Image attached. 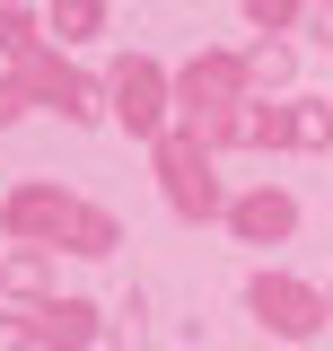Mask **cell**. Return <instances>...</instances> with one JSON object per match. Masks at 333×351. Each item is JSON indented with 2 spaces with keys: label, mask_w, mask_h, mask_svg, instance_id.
I'll use <instances>...</instances> for the list:
<instances>
[{
  "label": "cell",
  "mask_w": 333,
  "mask_h": 351,
  "mask_svg": "<svg viewBox=\"0 0 333 351\" xmlns=\"http://www.w3.org/2000/svg\"><path fill=\"white\" fill-rule=\"evenodd\" d=\"M254 307H263V316H272L281 334H298V325H316V316H307V299H298L290 281H254Z\"/></svg>",
  "instance_id": "1"
},
{
  "label": "cell",
  "mask_w": 333,
  "mask_h": 351,
  "mask_svg": "<svg viewBox=\"0 0 333 351\" xmlns=\"http://www.w3.org/2000/svg\"><path fill=\"white\" fill-rule=\"evenodd\" d=\"M246 228H254V237H281V228H290V202H281V193L246 202Z\"/></svg>",
  "instance_id": "2"
},
{
  "label": "cell",
  "mask_w": 333,
  "mask_h": 351,
  "mask_svg": "<svg viewBox=\"0 0 333 351\" xmlns=\"http://www.w3.org/2000/svg\"><path fill=\"white\" fill-rule=\"evenodd\" d=\"M44 334H62V343H79V334H88V307H53V325H44Z\"/></svg>",
  "instance_id": "3"
},
{
  "label": "cell",
  "mask_w": 333,
  "mask_h": 351,
  "mask_svg": "<svg viewBox=\"0 0 333 351\" xmlns=\"http://www.w3.org/2000/svg\"><path fill=\"white\" fill-rule=\"evenodd\" d=\"M27 36V18H18V9H0V44H18Z\"/></svg>",
  "instance_id": "4"
}]
</instances>
